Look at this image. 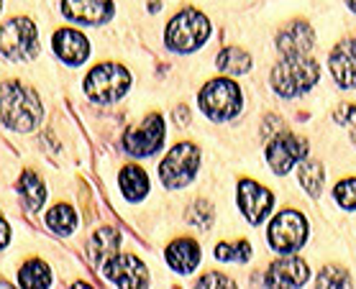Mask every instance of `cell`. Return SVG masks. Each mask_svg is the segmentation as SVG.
<instances>
[{
	"instance_id": "6da1fadb",
	"label": "cell",
	"mask_w": 356,
	"mask_h": 289,
	"mask_svg": "<svg viewBox=\"0 0 356 289\" xmlns=\"http://www.w3.org/2000/svg\"><path fill=\"white\" fill-rule=\"evenodd\" d=\"M41 118H44V108L33 90L24 88L21 82L0 85V121L6 129L29 133V131H36Z\"/></svg>"
},
{
	"instance_id": "7a4b0ae2",
	"label": "cell",
	"mask_w": 356,
	"mask_h": 289,
	"mask_svg": "<svg viewBox=\"0 0 356 289\" xmlns=\"http://www.w3.org/2000/svg\"><path fill=\"white\" fill-rule=\"evenodd\" d=\"M321 77V67L310 54L302 56H282L275 65L269 80H272V90L280 97H300L308 90L318 85Z\"/></svg>"
},
{
	"instance_id": "3957f363",
	"label": "cell",
	"mask_w": 356,
	"mask_h": 289,
	"mask_svg": "<svg viewBox=\"0 0 356 289\" xmlns=\"http://www.w3.org/2000/svg\"><path fill=\"white\" fill-rule=\"evenodd\" d=\"M211 36V21L208 16H202L200 10L187 8L182 13L172 18L167 31H164V41L167 47L179 51V54H190L195 49H200Z\"/></svg>"
},
{
	"instance_id": "277c9868",
	"label": "cell",
	"mask_w": 356,
	"mask_h": 289,
	"mask_svg": "<svg viewBox=\"0 0 356 289\" xmlns=\"http://www.w3.org/2000/svg\"><path fill=\"white\" fill-rule=\"evenodd\" d=\"M131 88V72L126 67L115 65V62H103L95 69H90L85 77V92L90 100H95L100 105L115 103L121 100Z\"/></svg>"
},
{
	"instance_id": "5b68a950",
	"label": "cell",
	"mask_w": 356,
	"mask_h": 289,
	"mask_svg": "<svg viewBox=\"0 0 356 289\" xmlns=\"http://www.w3.org/2000/svg\"><path fill=\"white\" fill-rule=\"evenodd\" d=\"M200 110L216 123L234 121L241 113V88L234 80H211L200 90Z\"/></svg>"
},
{
	"instance_id": "8992f818",
	"label": "cell",
	"mask_w": 356,
	"mask_h": 289,
	"mask_svg": "<svg viewBox=\"0 0 356 289\" xmlns=\"http://www.w3.org/2000/svg\"><path fill=\"white\" fill-rule=\"evenodd\" d=\"M267 238L272 251H277V254H282V256L298 254L308 241V220L298 210H282L269 223Z\"/></svg>"
},
{
	"instance_id": "52a82bcc",
	"label": "cell",
	"mask_w": 356,
	"mask_h": 289,
	"mask_svg": "<svg viewBox=\"0 0 356 289\" xmlns=\"http://www.w3.org/2000/svg\"><path fill=\"white\" fill-rule=\"evenodd\" d=\"M197 167H200V149L190 141H182L159 164V177L172 190H182L195 179Z\"/></svg>"
},
{
	"instance_id": "ba28073f",
	"label": "cell",
	"mask_w": 356,
	"mask_h": 289,
	"mask_svg": "<svg viewBox=\"0 0 356 289\" xmlns=\"http://www.w3.org/2000/svg\"><path fill=\"white\" fill-rule=\"evenodd\" d=\"M0 54L10 62H29L39 54L36 26L29 18H13L0 28Z\"/></svg>"
},
{
	"instance_id": "9c48e42d",
	"label": "cell",
	"mask_w": 356,
	"mask_h": 289,
	"mask_svg": "<svg viewBox=\"0 0 356 289\" xmlns=\"http://www.w3.org/2000/svg\"><path fill=\"white\" fill-rule=\"evenodd\" d=\"M308 156V141L295 133H282V136L269 138L267 144V161L275 174H287L290 169H295V164Z\"/></svg>"
},
{
	"instance_id": "30bf717a",
	"label": "cell",
	"mask_w": 356,
	"mask_h": 289,
	"mask_svg": "<svg viewBox=\"0 0 356 289\" xmlns=\"http://www.w3.org/2000/svg\"><path fill=\"white\" fill-rule=\"evenodd\" d=\"M162 141H164V121H162V115L154 113V115L144 118L141 126L126 131L123 149H126L131 156L144 159V156H152V154L159 151V149H162Z\"/></svg>"
},
{
	"instance_id": "8fae6325",
	"label": "cell",
	"mask_w": 356,
	"mask_h": 289,
	"mask_svg": "<svg viewBox=\"0 0 356 289\" xmlns=\"http://www.w3.org/2000/svg\"><path fill=\"white\" fill-rule=\"evenodd\" d=\"M103 274L106 279L115 287H146L152 276H149V269H146L136 256L131 254H115L113 258H108L106 266H103Z\"/></svg>"
},
{
	"instance_id": "7c38bea8",
	"label": "cell",
	"mask_w": 356,
	"mask_h": 289,
	"mask_svg": "<svg viewBox=\"0 0 356 289\" xmlns=\"http://www.w3.org/2000/svg\"><path fill=\"white\" fill-rule=\"evenodd\" d=\"M236 195H238V208L251 225H259L275 208V195L269 192L267 187H261L259 182L243 179Z\"/></svg>"
},
{
	"instance_id": "4fadbf2b",
	"label": "cell",
	"mask_w": 356,
	"mask_h": 289,
	"mask_svg": "<svg viewBox=\"0 0 356 289\" xmlns=\"http://www.w3.org/2000/svg\"><path fill=\"white\" fill-rule=\"evenodd\" d=\"M277 51L282 56H302L316 49V31L308 21H290L277 33Z\"/></svg>"
},
{
	"instance_id": "5bb4252c",
	"label": "cell",
	"mask_w": 356,
	"mask_h": 289,
	"mask_svg": "<svg viewBox=\"0 0 356 289\" xmlns=\"http://www.w3.org/2000/svg\"><path fill=\"white\" fill-rule=\"evenodd\" d=\"M62 13L82 26H103L113 18V0H62Z\"/></svg>"
},
{
	"instance_id": "9a60e30c",
	"label": "cell",
	"mask_w": 356,
	"mask_h": 289,
	"mask_svg": "<svg viewBox=\"0 0 356 289\" xmlns=\"http://www.w3.org/2000/svg\"><path fill=\"white\" fill-rule=\"evenodd\" d=\"M328 67L336 85L341 90L356 88V36L354 39H343L331 49L328 54Z\"/></svg>"
},
{
	"instance_id": "2e32d148",
	"label": "cell",
	"mask_w": 356,
	"mask_h": 289,
	"mask_svg": "<svg viewBox=\"0 0 356 289\" xmlns=\"http://www.w3.org/2000/svg\"><path fill=\"white\" fill-rule=\"evenodd\" d=\"M310 279L308 264L298 258L295 254L280 258L275 264H269L267 274H264V284L267 287H302Z\"/></svg>"
},
{
	"instance_id": "e0dca14e",
	"label": "cell",
	"mask_w": 356,
	"mask_h": 289,
	"mask_svg": "<svg viewBox=\"0 0 356 289\" xmlns=\"http://www.w3.org/2000/svg\"><path fill=\"white\" fill-rule=\"evenodd\" d=\"M54 51L65 65L80 67L82 62H88L90 41L85 33L74 31V28H62L54 33Z\"/></svg>"
},
{
	"instance_id": "ac0fdd59",
	"label": "cell",
	"mask_w": 356,
	"mask_h": 289,
	"mask_svg": "<svg viewBox=\"0 0 356 289\" xmlns=\"http://www.w3.org/2000/svg\"><path fill=\"white\" fill-rule=\"evenodd\" d=\"M167 264L172 266V272L177 274H193L200 264V246L190 238H179V241L167 246Z\"/></svg>"
},
{
	"instance_id": "d6986e66",
	"label": "cell",
	"mask_w": 356,
	"mask_h": 289,
	"mask_svg": "<svg viewBox=\"0 0 356 289\" xmlns=\"http://www.w3.org/2000/svg\"><path fill=\"white\" fill-rule=\"evenodd\" d=\"M118 246H121V233L106 225V228H100L95 231V236L90 238V246H88V256L90 261L95 266H106L108 258H113L118 254Z\"/></svg>"
},
{
	"instance_id": "ffe728a7",
	"label": "cell",
	"mask_w": 356,
	"mask_h": 289,
	"mask_svg": "<svg viewBox=\"0 0 356 289\" xmlns=\"http://www.w3.org/2000/svg\"><path fill=\"white\" fill-rule=\"evenodd\" d=\"M118 185H121L123 197L129 202H141L149 195V177H146L144 169L138 167H123L121 177H118Z\"/></svg>"
},
{
	"instance_id": "44dd1931",
	"label": "cell",
	"mask_w": 356,
	"mask_h": 289,
	"mask_svg": "<svg viewBox=\"0 0 356 289\" xmlns=\"http://www.w3.org/2000/svg\"><path fill=\"white\" fill-rule=\"evenodd\" d=\"M298 179H300V185L305 187V192H308L310 197H321L323 182H325L323 164L316 159H302L298 167Z\"/></svg>"
},
{
	"instance_id": "7402d4cb",
	"label": "cell",
	"mask_w": 356,
	"mask_h": 289,
	"mask_svg": "<svg viewBox=\"0 0 356 289\" xmlns=\"http://www.w3.org/2000/svg\"><path fill=\"white\" fill-rule=\"evenodd\" d=\"M251 65H254L251 56L238 47L223 49V51L218 54V59H216V67H218L223 74H231V77H236V74H246L251 69Z\"/></svg>"
},
{
	"instance_id": "603a6c76",
	"label": "cell",
	"mask_w": 356,
	"mask_h": 289,
	"mask_svg": "<svg viewBox=\"0 0 356 289\" xmlns=\"http://www.w3.org/2000/svg\"><path fill=\"white\" fill-rule=\"evenodd\" d=\"M47 225L49 231H54L57 236H70L77 228V215L70 205H57L47 213Z\"/></svg>"
},
{
	"instance_id": "cb8c5ba5",
	"label": "cell",
	"mask_w": 356,
	"mask_h": 289,
	"mask_svg": "<svg viewBox=\"0 0 356 289\" xmlns=\"http://www.w3.org/2000/svg\"><path fill=\"white\" fill-rule=\"evenodd\" d=\"M18 190H21L24 200L29 202V208H31V210H39L41 205L47 202V187L41 185V179L36 177L33 172H24Z\"/></svg>"
},
{
	"instance_id": "d4e9b609",
	"label": "cell",
	"mask_w": 356,
	"mask_h": 289,
	"mask_svg": "<svg viewBox=\"0 0 356 289\" xmlns=\"http://www.w3.org/2000/svg\"><path fill=\"white\" fill-rule=\"evenodd\" d=\"M18 281H21V287L44 289L51 284V272H49V266L41 264V261H29V264L21 269V274H18Z\"/></svg>"
},
{
	"instance_id": "484cf974",
	"label": "cell",
	"mask_w": 356,
	"mask_h": 289,
	"mask_svg": "<svg viewBox=\"0 0 356 289\" xmlns=\"http://www.w3.org/2000/svg\"><path fill=\"white\" fill-rule=\"evenodd\" d=\"M216 258L218 261H236V264H246L251 258V243L238 241V243H218L216 246Z\"/></svg>"
},
{
	"instance_id": "4316f807",
	"label": "cell",
	"mask_w": 356,
	"mask_h": 289,
	"mask_svg": "<svg viewBox=\"0 0 356 289\" xmlns=\"http://www.w3.org/2000/svg\"><path fill=\"white\" fill-rule=\"evenodd\" d=\"M187 223H193L200 231H208L213 225V205L205 200L193 202V208H187Z\"/></svg>"
},
{
	"instance_id": "83f0119b",
	"label": "cell",
	"mask_w": 356,
	"mask_h": 289,
	"mask_svg": "<svg viewBox=\"0 0 356 289\" xmlns=\"http://www.w3.org/2000/svg\"><path fill=\"white\" fill-rule=\"evenodd\" d=\"M316 281L318 287H351V274L343 266H325Z\"/></svg>"
},
{
	"instance_id": "f1b7e54d",
	"label": "cell",
	"mask_w": 356,
	"mask_h": 289,
	"mask_svg": "<svg viewBox=\"0 0 356 289\" xmlns=\"http://www.w3.org/2000/svg\"><path fill=\"white\" fill-rule=\"evenodd\" d=\"M333 200L343 210H356V179H341L333 187Z\"/></svg>"
},
{
	"instance_id": "f546056e",
	"label": "cell",
	"mask_w": 356,
	"mask_h": 289,
	"mask_svg": "<svg viewBox=\"0 0 356 289\" xmlns=\"http://www.w3.org/2000/svg\"><path fill=\"white\" fill-rule=\"evenodd\" d=\"M333 121L339 126H351L356 121V105L354 103H341L336 110H333Z\"/></svg>"
},
{
	"instance_id": "4dcf8cb0",
	"label": "cell",
	"mask_w": 356,
	"mask_h": 289,
	"mask_svg": "<svg viewBox=\"0 0 356 289\" xmlns=\"http://www.w3.org/2000/svg\"><path fill=\"white\" fill-rule=\"evenodd\" d=\"M197 287H234V279L226 276V274H205L200 281H197Z\"/></svg>"
},
{
	"instance_id": "1f68e13d",
	"label": "cell",
	"mask_w": 356,
	"mask_h": 289,
	"mask_svg": "<svg viewBox=\"0 0 356 289\" xmlns=\"http://www.w3.org/2000/svg\"><path fill=\"white\" fill-rule=\"evenodd\" d=\"M172 115H175L177 126H187V123H190V110H187V105H179V108L172 113Z\"/></svg>"
},
{
	"instance_id": "d6a6232c",
	"label": "cell",
	"mask_w": 356,
	"mask_h": 289,
	"mask_svg": "<svg viewBox=\"0 0 356 289\" xmlns=\"http://www.w3.org/2000/svg\"><path fill=\"white\" fill-rule=\"evenodd\" d=\"M8 238H10V231H8V225H6V220L0 217V251L8 246Z\"/></svg>"
},
{
	"instance_id": "836d02e7",
	"label": "cell",
	"mask_w": 356,
	"mask_h": 289,
	"mask_svg": "<svg viewBox=\"0 0 356 289\" xmlns=\"http://www.w3.org/2000/svg\"><path fill=\"white\" fill-rule=\"evenodd\" d=\"M146 8H149V13H159L162 10V0H149Z\"/></svg>"
},
{
	"instance_id": "e575fe53",
	"label": "cell",
	"mask_w": 356,
	"mask_h": 289,
	"mask_svg": "<svg viewBox=\"0 0 356 289\" xmlns=\"http://www.w3.org/2000/svg\"><path fill=\"white\" fill-rule=\"evenodd\" d=\"M346 3V8L351 10V13H356V0H343Z\"/></svg>"
},
{
	"instance_id": "d590c367",
	"label": "cell",
	"mask_w": 356,
	"mask_h": 289,
	"mask_svg": "<svg viewBox=\"0 0 356 289\" xmlns=\"http://www.w3.org/2000/svg\"><path fill=\"white\" fill-rule=\"evenodd\" d=\"M351 141H354V146H356V126L351 129Z\"/></svg>"
}]
</instances>
